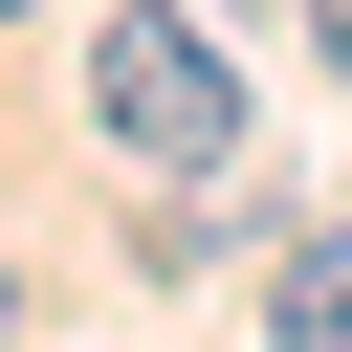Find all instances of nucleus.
<instances>
[{
	"instance_id": "obj_1",
	"label": "nucleus",
	"mask_w": 352,
	"mask_h": 352,
	"mask_svg": "<svg viewBox=\"0 0 352 352\" xmlns=\"http://www.w3.org/2000/svg\"><path fill=\"white\" fill-rule=\"evenodd\" d=\"M88 110H110V154H154V176H242V66H220V22H176V0H132V22L88 44Z\"/></svg>"
},
{
	"instance_id": "obj_2",
	"label": "nucleus",
	"mask_w": 352,
	"mask_h": 352,
	"mask_svg": "<svg viewBox=\"0 0 352 352\" xmlns=\"http://www.w3.org/2000/svg\"><path fill=\"white\" fill-rule=\"evenodd\" d=\"M264 352H352V220H308L264 264Z\"/></svg>"
},
{
	"instance_id": "obj_3",
	"label": "nucleus",
	"mask_w": 352,
	"mask_h": 352,
	"mask_svg": "<svg viewBox=\"0 0 352 352\" xmlns=\"http://www.w3.org/2000/svg\"><path fill=\"white\" fill-rule=\"evenodd\" d=\"M308 44H330V66H352V0H308Z\"/></svg>"
},
{
	"instance_id": "obj_4",
	"label": "nucleus",
	"mask_w": 352,
	"mask_h": 352,
	"mask_svg": "<svg viewBox=\"0 0 352 352\" xmlns=\"http://www.w3.org/2000/svg\"><path fill=\"white\" fill-rule=\"evenodd\" d=\"M0 22H22V0H0Z\"/></svg>"
}]
</instances>
